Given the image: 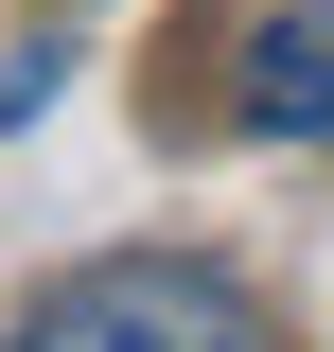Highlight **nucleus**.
<instances>
[{
  "label": "nucleus",
  "instance_id": "1",
  "mask_svg": "<svg viewBox=\"0 0 334 352\" xmlns=\"http://www.w3.org/2000/svg\"><path fill=\"white\" fill-rule=\"evenodd\" d=\"M0 352H282V335H264V300L229 282V264L106 247V264H71V282H36V317H18Z\"/></svg>",
  "mask_w": 334,
  "mask_h": 352
},
{
  "label": "nucleus",
  "instance_id": "3",
  "mask_svg": "<svg viewBox=\"0 0 334 352\" xmlns=\"http://www.w3.org/2000/svg\"><path fill=\"white\" fill-rule=\"evenodd\" d=\"M53 106V53H0V124H36Z\"/></svg>",
  "mask_w": 334,
  "mask_h": 352
},
{
  "label": "nucleus",
  "instance_id": "2",
  "mask_svg": "<svg viewBox=\"0 0 334 352\" xmlns=\"http://www.w3.org/2000/svg\"><path fill=\"white\" fill-rule=\"evenodd\" d=\"M229 106H247L264 141H334V0L247 18V53H229Z\"/></svg>",
  "mask_w": 334,
  "mask_h": 352
}]
</instances>
